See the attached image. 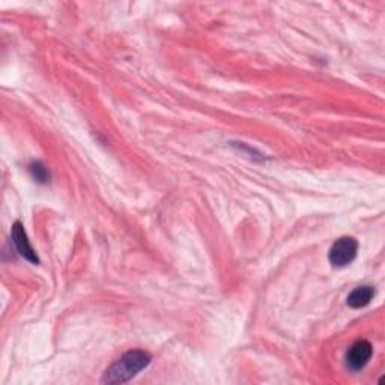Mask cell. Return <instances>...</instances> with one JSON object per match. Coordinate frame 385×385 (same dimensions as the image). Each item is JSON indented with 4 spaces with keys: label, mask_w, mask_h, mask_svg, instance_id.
Here are the masks:
<instances>
[{
    "label": "cell",
    "mask_w": 385,
    "mask_h": 385,
    "mask_svg": "<svg viewBox=\"0 0 385 385\" xmlns=\"http://www.w3.org/2000/svg\"><path fill=\"white\" fill-rule=\"evenodd\" d=\"M358 251V243L355 238L343 236L337 239L333 244L332 250H329V262H332L333 267H346L349 263L355 259Z\"/></svg>",
    "instance_id": "2"
},
{
    "label": "cell",
    "mask_w": 385,
    "mask_h": 385,
    "mask_svg": "<svg viewBox=\"0 0 385 385\" xmlns=\"http://www.w3.org/2000/svg\"><path fill=\"white\" fill-rule=\"evenodd\" d=\"M29 170H30V175L34 176V179L38 181L39 184H46L50 179V173H49L47 168L39 161L32 163L29 166Z\"/></svg>",
    "instance_id": "6"
},
{
    "label": "cell",
    "mask_w": 385,
    "mask_h": 385,
    "mask_svg": "<svg viewBox=\"0 0 385 385\" xmlns=\"http://www.w3.org/2000/svg\"><path fill=\"white\" fill-rule=\"evenodd\" d=\"M149 362L151 355L148 352L140 349L130 351L119 360H116L113 365L104 372L101 384H125L130 379H133L143 369H146L149 366Z\"/></svg>",
    "instance_id": "1"
},
{
    "label": "cell",
    "mask_w": 385,
    "mask_h": 385,
    "mask_svg": "<svg viewBox=\"0 0 385 385\" xmlns=\"http://www.w3.org/2000/svg\"><path fill=\"white\" fill-rule=\"evenodd\" d=\"M372 354L373 348L367 340H358L346 352V366L354 372L365 369L372 358Z\"/></svg>",
    "instance_id": "3"
},
{
    "label": "cell",
    "mask_w": 385,
    "mask_h": 385,
    "mask_svg": "<svg viewBox=\"0 0 385 385\" xmlns=\"http://www.w3.org/2000/svg\"><path fill=\"white\" fill-rule=\"evenodd\" d=\"M11 238H13V243L18 251V255L21 258H25L27 262L34 263V265H38L39 263V259L37 256L35 250L32 248L30 243H29V238H27V234L25 230V226L21 225L20 222H15L13 225V230H11Z\"/></svg>",
    "instance_id": "4"
},
{
    "label": "cell",
    "mask_w": 385,
    "mask_h": 385,
    "mask_svg": "<svg viewBox=\"0 0 385 385\" xmlns=\"http://www.w3.org/2000/svg\"><path fill=\"white\" fill-rule=\"evenodd\" d=\"M375 296V289L372 286H360V288L354 289L348 296V305L352 309H361L370 304V301Z\"/></svg>",
    "instance_id": "5"
}]
</instances>
